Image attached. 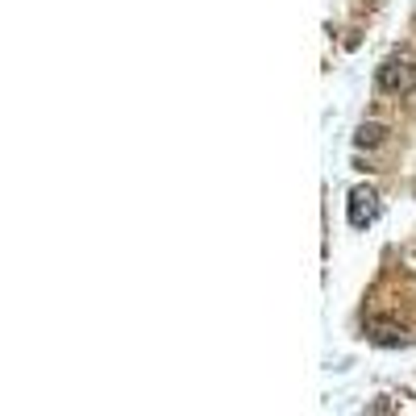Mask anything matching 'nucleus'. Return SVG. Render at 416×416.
Wrapping results in <instances>:
<instances>
[{
	"label": "nucleus",
	"instance_id": "obj_1",
	"mask_svg": "<svg viewBox=\"0 0 416 416\" xmlns=\"http://www.w3.org/2000/svg\"><path fill=\"white\" fill-rule=\"evenodd\" d=\"M379 87L383 92H396V96L416 92V63L413 59H387L379 67Z\"/></svg>",
	"mask_w": 416,
	"mask_h": 416
},
{
	"label": "nucleus",
	"instance_id": "obj_2",
	"mask_svg": "<svg viewBox=\"0 0 416 416\" xmlns=\"http://www.w3.org/2000/svg\"><path fill=\"white\" fill-rule=\"evenodd\" d=\"M345 217H350L354 229L371 225V221L379 217V196H375L371 187H354V192H350V208H345Z\"/></svg>",
	"mask_w": 416,
	"mask_h": 416
},
{
	"label": "nucleus",
	"instance_id": "obj_3",
	"mask_svg": "<svg viewBox=\"0 0 416 416\" xmlns=\"http://www.w3.org/2000/svg\"><path fill=\"white\" fill-rule=\"evenodd\" d=\"M383 134H387V129H383L379 121H366V125L354 134V146H379V142H383Z\"/></svg>",
	"mask_w": 416,
	"mask_h": 416
}]
</instances>
